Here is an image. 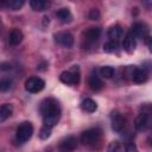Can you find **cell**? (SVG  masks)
I'll return each mask as SVG.
<instances>
[{"instance_id":"6da1fadb","label":"cell","mask_w":152,"mask_h":152,"mask_svg":"<svg viewBox=\"0 0 152 152\" xmlns=\"http://www.w3.org/2000/svg\"><path fill=\"white\" fill-rule=\"evenodd\" d=\"M32 133H33V126L31 122H23L18 128H17V133H15V139L18 142L23 144V142H26L31 137H32Z\"/></svg>"},{"instance_id":"7a4b0ae2","label":"cell","mask_w":152,"mask_h":152,"mask_svg":"<svg viewBox=\"0 0 152 152\" xmlns=\"http://www.w3.org/2000/svg\"><path fill=\"white\" fill-rule=\"evenodd\" d=\"M59 80L65 84H78L80 82V69L77 65H74L70 70L63 71L59 76Z\"/></svg>"},{"instance_id":"3957f363","label":"cell","mask_w":152,"mask_h":152,"mask_svg":"<svg viewBox=\"0 0 152 152\" xmlns=\"http://www.w3.org/2000/svg\"><path fill=\"white\" fill-rule=\"evenodd\" d=\"M101 131L99 128H89L81 134V142L83 145H93L100 140Z\"/></svg>"},{"instance_id":"277c9868","label":"cell","mask_w":152,"mask_h":152,"mask_svg":"<svg viewBox=\"0 0 152 152\" xmlns=\"http://www.w3.org/2000/svg\"><path fill=\"white\" fill-rule=\"evenodd\" d=\"M44 87H45V82L39 77H30L25 82V89L32 94L42 91Z\"/></svg>"},{"instance_id":"5b68a950","label":"cell","mask_w":152,"mask_h":152,"mask_svg":"<svg viewBox=\"0 0 152 152\" xmlns=\"http://www.w3.org/2000/svg\"><path fill=\"white\" fill-rule=\"evenodd\" d=\"M55 42L58 45L69 49L74 45V37H72L71 33L63 31V32H58V33L55 34Z\"/></svg>"},{"instance_id":"8992f818","label":"cell","mask_w":152,"mask_h":152,"mask_svg":"<svg viewBox=\"0 0 152 152\" xmlns=\"http://www.w3.org/2000/svg\"><path fill=\"white\" fill-rule=\"evenodd\" d=\"M57 108H59L58 102H57L55 99H52V97L44 99V100L40 102V104H39V112H40V114H42L43 116H45L46 114H49L50 112H52V110H55V109H57Z\"/></svg>"},{"instance_id":"52a82bcc","label":"cell","mask_w":152,"mask_h":152,"mask_svg":"<svg viewBox=\"0 0 152 152\" xmlns=\"http://www.w3.org/2000/svg\"><path fill=\"white\" fill-rule=\"evenodd\" d=\"M110 121H112V128L114 132L120 133L124 131L126 127V119L118 112H113L110 115Z\"/></svg>"},{"instance_id":"ba28073f","label":"cell","mask_w":152,"mask_h":152,"mask_svg":"<svg viewBox=\"0 0 152 152\" xmlns=\"http://www.w3.org/2000/svg\"><path fill=\"white\" fill-rule=\"evenodd\" d=\"M151 125V115L150 112H142L141 114L138 115V118L134 121V127L138 131H145L150 127Z\"/></svg>"},{"instance_id":"9c48e42d","label":"cell","mask_w":152,"mask_h":152,"mask_svg":"<svg viewBox=\"0 0 152 152\" xmlns=\"http://www.w3.org/2000/svg\"><path fill=\"white\" fill-rule=\"evenodd\" d=\"M131 34L134 38H139V39H145L148 36V26L145 23H135L132 26L131 30Z\"/></svg>"},{"instance_id":"30bf717a","label":"cell","mask_w":152,"mask_h":152,"mask_svg":"<svg viewBox=\"0 0 152 152\" xmlns=\"http://www.w3.org/2000/svg\"><path fill=\"white\" fill-rule=\"evenodd\" d=\"M76 147H77V139L75 137L70 135L61 141L58 151L59 152H74Z\"/></svg>"},{"instance_id":"8fae6325","label":"cell","mask_w":152,"mask_h":152,"mask_svg":"<svg viewBox=\"0 0 152 152\" xmlns=\"http://www.w3.org/2000/svg\"><path fill=\"white\" fill-rule=\"evenodd\" d=\"M59 119H61V108H57V109L50 112L49 114H46L45 116H43L44 126H48V127L52 128L53 126H56L58 124Z\"/></svg>"},{"instance_id":"7c38bea8","label":"cell","mask_w":152,"mask_h":152,"mask_svg":"<svg viewBox=\"0 0 152 152\" xmlns=\"http://www.w3.org/2000/svg\"><path fill=\"white\" fill-rule=\"evenodd\" d=\"M101 34V28L100 27H90L84 32V40L88 44H94Z\"/></svg>"},{"instance_id":"4fadbf2b","label":"cell","mask_w":152,"mask_h":152,"mask_svg":"<svg viewBox=\"0 0 152 152\" xmlns=\"http://www.w3.org/2000/svg\"><path fill=\"white\" fill-rule=\"evenodd\" d=\"M132 80L134 83H138V84H141V83H145L148 78V75L146 72L145 69H138V68H134L133 72H132Z\"/></svg>"},{"instance_id":"5bb4252c","label":"cell","mask_w":152,"mask_h":152,"mask_svg":"<svg viewBox=\"0 0 152 152\" xmlns=\"http://www.w3.org/2000/svg\"><path fill=\"white\" fill-rule=\"evenodd\" d=\"M122 36H124V30H122V27L120 25H114L108 31V37L110 38V42L118 43L121 39Z\"/></svg>"},{"instance_id":"9a60e30c","label":"cell","mask_w":152,"mask_h":152,"mask_svg":"<svg viewBox=\"0 0 152 152\" xmlns=\"http://www.w3.org/2000/svg\"><path fill=\"white\" fill-rule=\"evenodd\" d=\"M135 46H137V44H135V38L131 34V32H128V33L126 34V37L124 38V40H122V48H124L125 51H127L128 53H131V52L134 51Z\"/></svg>"},{"instance_id":"2e32d148","label":"cell","mask_w":152,"mask_h":152,"mask_svg":"<svg viewBox=\"0 0 152 152\" xmlns=\"http://www.w3.org/2000/svg\"><path fill=\"white\" fill-rule=\"evenodd\" d=\"M23 38H24L23 32L20 30H18V28H14V30L11 31V33L8 36V42H10L11 45L17 46L23 42Z\"/></svg>"},{"instance_id":"e0dca14e","label":"cell","mask_w":152,"mask_h":152,"mask_svg":"<svg viewBox=\"0 0 152 152\" xmlns=\"http://www.w3.org/2000/svg\"><path fill=\"white\" fill-rule=\"evenodd\" d=\"M89 86H90V88L93 90H100L103 87V82L100 78V76H97L96 71L90 75V77H89Z\"/></svg>"},{"instance_id":"ac0fdd59","label":"cell","mask_w":152,"mask_h":152,"mask_svg":"<svg viewBox=\"0 0 152 152\" xmlns=\"http://www.w3.org/2000/svg\"><path fill=\"white\" fill-rule=\"evenodd\" d=\"M56 17L62 23H70L72 20V14L68 8H61L56 12Z\"/></svg>"},{"instance_id":"d6986e66","label":"cell","mask_w":152,"mask_h":152,"mask_svg":"<svg viewBox=\"0 0 152 152\" xmlns=\"http://www.w3.org/2000/svg\"><path fill=\"white\" fill-rule=\"evenodd\" d=\"M12 112H13L12 104L5 103V104L0 106V122H4L5 120H7L12 115Z\"/></svg>"},{"instance_id":"ffe728a7","label":"cell","mask_w":152,"mask_h":152,"mask_svg":"<svg viewBox=\"0 0 152 152\" xmlns=\"http://www.w3.org/2000/svg\"><path fill=\"white\" fill-rule=\"evenodd\" d=\"M32 10L34 11H38V12H42V11H45L49 6H50V2L49 1H45V0H32L30 2Z\"/></svg>"},{"instance_id":"44dd1931","label":"cell","mask_w":152,"mask_h":152,"mask_svg":"<svg viewBox=\"0 0 152 152\" xmlns=\"http://www.w3.org/2000/svg\"><path fill=\"white\" fill-rule=\"evenodd\" d=\"M81 107H82V109H83L84 112H87V113H93V112H95V110L97 109L96 102H95L94 100H91V99H86V100H83V102L81 103Z\"/></svg>"},{"instance_id":"7402d4cb","label":"cell","mask_w":152,"mask_h":152,"mask_svg":"<svg viewBox=\"0 0 152 152\" xmlns=\"http://www.w3.org/2000/svg\"><path fill=\"white\" fill-rule=\"evenodd\" d=\"M114 68H112V66H109V65H106V66H102L101 69H100V74H101V76L102 77H104V78H112L113 76H114Z\"/></svg>"},{"instance_id":"603a6c76","label":"cell","mask_w":152,"mask_h":152,"mask_svg":"<svg viewBox=\"0 0 152 152\" xmlns=\"http://www.w3.org/2000/svg\"><path fill=\"white\" fill-rule=\"evenodd\" d=\"M12 84H13V82H12L11 78H7V77L1 78V80H0V91L4 93V91L10 90V89L12 88Z\"/></svg>"},{"instance_id":"cb8c5ba5","label":"cell","mask_w":152,"mask_h":152,"mask_svg":"<svg viewBox=\"0 0 152 152\" xmlns=\"http://www.w3.org/2000/svg\"><path fill=\"white\" fill-rule=\"evenodd\" d=\"M24 4H25L24 0H11V1H7V7L11 8L12 11H17L21 8Z\"/></svg>"},{"instance_id":"d4e9b609","label":"cell","mask_w":152,"mask_h":152,"mask_svg":"<svg viewBox=\"0 0 152 152\" xmlns=\"http://www.w3.org/2000/svg\"><path fill=\"white\" fill-rule=\"evenodd\" d=\"M121 150H122V146L118 140L109 142V145L107 147V152H121Z\"/></svg>"},{"instance_id":"484cf974","label":"cell","mask_w":152,"mask_h":152,"mask_svg":"<svg viewBox=\"0 0 152 152\" xmlns=\"http://www.w3.org/2000/svg\"><path fill=\"white\" fill-rule=\"evenodd\" d=\"M50 135H51V128L48 127V126H43V127L40 128V131H39V138L43 139V140H45V139H48Z\"/></svg>"},{"instance_id":"4316f807","label":"cell","mask_w":152,"mask_h":152,"mask_svg":"<svg viewBox=\"0 0 152 152\" xmlns=\"http://www.w3.org/2000/svg\"><path fill=\"white\" fill-rule=\"evenodd\" d=\"M115 50H116V43H114V42H108L103 45V51L104 52L110 53V52H114Z\"/></svg>"},{"instance_id":"83f0119b","label":"cell","mask_w":152,"mask_h":152,"mask_svg":"<svg viewBox=\"0 0 152 152\" xmlns=\"http://www.w3.org/2000/svg\"><path fill=\"white\" fill-rule=\"evenodd\" d=\"M89 19L90 20H99L100 19V11L97 8H93L89 12Z\"/></svg>"},{"instance_id":"f1b7e54d","label":"cell","mask_w":152,"mask_h":152,"mask_svg":"<svg viewBox=\"0 0 152 152\" xmlns=\"http://www.w3.org/2000/svg\"><path fill=\"white\" fill-rule=\"evenodd\" d=\"M126 152H138L135 144L132 142V141H128V142L126 144Z\"/></svg>"},{"instance_id":"f546056e","label":"cell","mask_w":152,"mask_h":152,"mask_svg":"<svg viewBox=\"0 0 152 152\" xmlns=\"http://www.w3.org/2000/svg\"><path fill=\"white\" fill-rule=\"evenodd\" d=\"M0 30H1V20H0Z\"/></svg>"}]
</instances>
